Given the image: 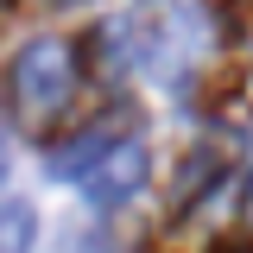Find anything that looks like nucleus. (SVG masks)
<instances>
[{"label": "nucleus", "mask_w": 253, "mask_h": 253, "mask_svg": "<svg viewBox=\"0 0 253 253\" xmlns=\"http://www.w3.org/2000/svg\"><path fill=\"white\" fill-rule=\"evenodd\" d=\"M70 83H76V57H70L63 38H32V44H19V57H13V95H19V108L57 114L63 101H70Z\"/></svg>", "instance_id": "obj_1"}, {"label": "nucleus", "mask_w": 253, "mask_h": 253, "mask_svg": "<svg viewBox=\"0 0 253 253\" xmlns=\"http://www.w3.org/2000/svg\"><path fill=\"white\" fill-rule=\"evenodd\" d=\"M146 177H152V152L139 139H121V146H108V152L95 158L76 184H83V196H89L95 209H121L126 196H139Z\"/></svg>", "instance_id": "obj_2"}, {"label": "nucleus", "mask_w": 253, "mask_h": 253, "mask_svg": "<svg viewBox=\"0 0 253 253\" xmlns=\"http://www.w3.org/2000/svg\"><path fill=\"white\" fill-rule=\"evenodd\" d=\"M38 241V209L26 196H6L0 203V253H26Z\"/></svg>", "instance_id": "obj_3"}, {"label": "nucleus", "mask_w": 253, "mask_h": 253, "mask_svg": "<svg viewBox=\"0 0 253 253\" xmlns=\"http://www.w3.org/2000/svg\"><path fill=\"white\" fill-rule=\"evenodd\" d=\"M6 171H13V152H6V139H0V190H6Z\"/></svg>", "instance_id": "obj_4"}, {"label": "nucleus", "mask_w": 253, "mask_h": 253, "mask_svg": "<svg viewBox=\"0 0 253 253\" xmlns=\"http://www.w3.org/2000/svg\"><path fill=\"white\" fill-rule=\"evenodd\" d=\"M247 209H253V177H247Z\"/></svg>", "instance_id": "obj_5"}, {"label": "nucleus", "mask_w": 253, "mask_h": 253, "mask_svg": "<svg viewBox=\"0 0 253 253\" xmlns=\"http://www.w3.org/2000/svg\"><path fill=\"white\" fill-rule=\"evenodd\" d=\"M63 6H76V0H63Z\"/></svg>", "instance_id": "obj_6"}]
</instances>
